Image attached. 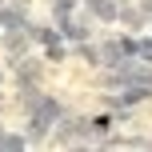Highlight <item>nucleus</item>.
I'll list each match as a JSON object with an SVG mask.
<instances>
[{"instance_id":"obj_1","label":"nucleus","mask_w":152,"mask_h":152,"mask_svg":"<svg viewBox=\"0 0 152 152\" xmlns=\"http://www.w3.org/2000/svg\"><path fill=\"white\" fill-rule=\"evenodd\" d=\"M28 112H32V120H28V140H40L56 120H60V104H56L52 96H40Z\"/></svg>"},{"instance_id":"obj_2","label":"nucleus","mask_w":152,"mask_h":152,"mask_svg":"<svg viewBox=\"0 0 152 152\" xmlns=\"http://www.w3.org/2000/svg\"><path fill=\"white\" fill-rule=\"evenodd\" d=\"M0 28H8V32L28 28V24H24V8H0Z\"/></svg>"},{"instance_id":"obj_3","label":"nucleus","mask_w":152,"mask_h":152,"mask_svg":"<svg viewBox=\"0 0 152 152\" xmlns=\"http://www.w3.org/2000/svg\"><path fill=\"white\" fill-rule=\"evenodd\" d=\"M60 36H68V40H84V36H88V28H84V24H76V20H68V16H60Z\"/></svg>"},{"instance_id":"obj_4","label":"nucleus","mask_w":152,"mask_h":152,"mask_svg":"<svg viewBox=\"0 0 152 152\" xmlns=\"http://www.w3.org/2000/svg\"><path fill=\"white\" fill-rule=\"evenodd\" d=\"M48 4H52V12H56V20H60V16H68L72 8H76V0H48Z\"/></svg>"},{"instance_id":"obj_5","label":"nucleus","mask_w":152,"mask_h":152,"mask_svg":"<svg viewBox=\"0 0 152 152\" xmlns=\"http://www.w3.org/2000/svg\"><path fill=\"white\" fill-rule=\"evenodd\" d=\"M136 60L152 64V36H148V40H140V44H136Z\"/></svg>"},{"instance_id":"obj_6","label":"nucleus","mask_w":152,"mask_h":152,"mask_svg":"<svg viewBox=\"0 0 152 152\" xmlns=\"http://www.w3.org/2000/svg\"><path fill=\"white\" fill-rule=\"evenodd\" d=\"M24 144H28L24 136H0V148H24Z\"/></svg>"},{"instance_id":"obj_7","label":"nucleus","mask_w":152,"mask_h":152,"mask_svg":"<svg viewBox=\"0 0 152 152\" xmlns=\"http://www.w3.org/2000/svg\"><path fill=\"white\" fill-rule=\"evenodd\" d=\"M0 136H4V128H0Z\"/></svg>"}]
</instances>
